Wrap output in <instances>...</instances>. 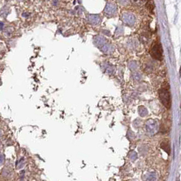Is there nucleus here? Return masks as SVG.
Instances as JSON below:
<instances>
[{"label": "nucleus", "instance_id": "obj_3", "mask_svg": "<svg viewBox=\"0 0 181 181\" xmlns=\"http://www.w3.org/2000/svg\"><path fill=\"white\" fill-rule=\"evenodd\" d=\"M147 131L150 134H154L157 131V124L153 120H148L146 124Z\"/></svg>", "mask_w": 181, "mask_h": 181}, {"label": "nucleus", "instance_id": "obj_6", "mask_svg": "<svg viewBox=\"0 0 181 181\" xmlns=\"http://www.w3.org/2000/svg\"><path fill=\"white\" fill-rule=\"evenodd\" d=\"M140 108H142V110L139 108V114L141 116H145L146 115H147L148 112L146 110V109L144 108V107H140Z\"/></svg>", "mask_w": 181, "mask_h": 181}, {"label": "nucleus", "instance_id": "obj_1", "mask_svg": "<svg viewBox=\"0 0 181 181\" xmlns=\"http://www.w3.org/2000/svg\"><path fill=\"white\" fill-rule=\"evenodd\" d=\"M159 97L160 101L164 104V106L170 109L172 104L171 101V95L170 93V86L167 83H164L159 90Z\"/></svg>", "mask_w": 181, "mask_h": 181}, {"label": "nucleus", "instance_id": "obj_2", "mask_svg": "<svg viewBox=\"0 0 181 181\" xmlns=\"http://www.w3.org/2000/svg\"><path fill=\"white\" fill-rule=\"evenodd\" d=\"M152 57L157 60H161L162 58V49L161 44L157 42H155L151 47Z\"/></svg>", "mask_w": 181, "mask_h": 181}, {"label": "nucleus", "instance_id": "obj_4", "mask_svg": "<svg viewBox=\"0 0 181 181\" xmlns=\"http://www.w3.org/2000/svg\"><path fill=\"white\" fill-rule=\"evenodd\" d=\"M160 146L163 150H165L168 155L170 154V145L169 140H164V141L161 142Z\"/></svg>", "mask_w": 181, "mask_h": 181}, {"label": "nucleus", "instance_id": "obj_5", "mask_svg": "<svg viewBox=\"0 0 181 181\" xmlns=\"http://www.w3.org/2000/svg\"><path fill=\"white\" fill-rule=\"evenodd\" d=\"M144 181H155L156 180V176L155 174L152 173H149L146 175H144L143 177Z\"/></svg>", "mask_w": 181, "mask_h": 181}]
</instances>
